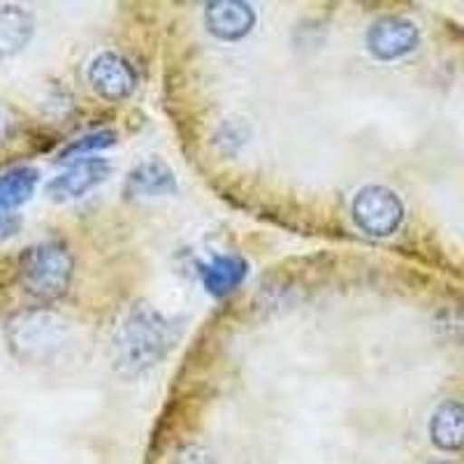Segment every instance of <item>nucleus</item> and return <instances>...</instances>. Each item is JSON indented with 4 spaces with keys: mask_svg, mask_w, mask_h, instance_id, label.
I'll list each match as a JSON object with an SVG mask.
<instances>
[{
    "mask_svg": "<svg viewBox=\"0 0 464 464\" xmlns=\"http://www.w3.org/2000/svg\"><path fill=\"white\" fill-rule=\"evenodd\" d=\"M179 342V327L149 302H135L111 333V367L126 379L144 374Z\"/></svg>",
    "mask_w": 464,
    "mask_h": 464,
    "instance_id": "f257e3e1",
    "label": "nucleus"
},
{
    "mask_svg": "<svg viewBox=\"0 0 464 464\" xmlns=\"http://www.w3.org/2000/svg\"><path fill=\"white\" fill-rule=\"evenodd\" d=\"M74 275V258L63 242H40L28 246L19 258V281L37 302L63 297Z\"/></svg>",
    "mask_w": 464,
    "mask_h": 464,
    "instance_id": "f03ea898",
    "label": "nucleus"
},
{
    "mask_svg": "<svg viewBox=\"0 0 464 464\" xmlns=\"http://www.w3.org/2000/svg\"><path fill=\"white\" fill-rule=\"evenodd\" d=\"M10 351L26 362H47L68 343L70 327L49 312H24L10 318L5 330Z\"/></svg>",
    "mask_w": 464,
    "mask_h": 464,
    "instance_id": "7ed1b4c3",
    "label": "nucleus"
},
{
    "mask_svg": "<svg viewBox=\"0 0 464 464\" xmlns=\"http://www.w3.org/2000/svg\"><path fill=\"white\" fill-rule=\"evenodd\" d=\"M353 221L372 237H391L404 221V202L388 186H364L353 198Z\"/></svg>",
    "mask_w": 464,
    "mask_h": 464,
    "instance_id": "20e7f679",
    "label": "nucleus"
},
{
    "mask_svg": "<svg viewBox=\"0 0 464 464\" xmlns=\"http://www.w3.org/2000/svg\"><path fill=\"white\" fill-rule=\"evenodd\" d=\"M89 84L101 98L119 102L130 98L138 86V72L128 58L116 52H101L89 63Z\"/></svg>",
    "mask_w": 464,
    "mask_h": 464,
    "instance_id": "39448f33",
    "label": "nucleus"
},
{
    "mask_svg": "<svg viewBox=\"0 0 464 464\" xmlns=\"http://www.w3.org/2000/svg\"><path fill=\"white\" fill-rule=\"evenodd\" d=\"M420 43V31L404 16H383L367 31V47L379 61H397Z\"/></svg>",
    "mask_w": 464,
    "mask_h": 464,
    "instance_id": "423d86ee",
    "label": "nucleus"
},
{
    "mask_svg": "<svg viewBox=\"0 0 464 464\" xmlns=\"http://www.w3.org/2000/svg\"><path fill=\"white\" fill-rule=\"evenodd\" d=\"M111 165L105 159H82L47 184V196L53 202L80 200L86 193L110 179Z\"/></svg>",
    "mask_w": 464,
    "mask_h": 464,
    "instance_id": "0eeeda50",
    "label": "nucleus"
},
{
    "mask_svg": "<svg viewBox=\"0 0 464 464\" xmlns=\"http://www.w3.org/2000/svg\"><path fill=\"white\" fill-rule=\"evenodd\" d=\"M205 26L223 43H237L254 31V7L239 0H214L205 7Z\"/></svg>",
    "mask_w": 464,
    "mask_h": 464,
    "instance_id": "6e6552de",
    "label": "nucleus"
},
{
    "mask_svg": "<svg viewBox=\"0 0 464 464\" xmlns=\"http://www.w3.org/2000/svg\"><path fill=\"white\" fill-rule=\"evenodd\" d=\"M35 33V19L31 12L14 3L0 5V65L19 56Z\"/></svg>",
    "mask_w": 464,
    "mask_h": 464,
    "instance_id": "1a4fd4ad",
    "label": "nucleus"
},
{
    "mask_svg": "<svg viewBox=\"0 0 464 464\" xmlns=\"http://www.w3.org/2000/svg\"><path fill=\"white\" fill-rule=\"evenodd\" d=\"M177 190V177L172 168L160 159H147L138 163L126 177V193L130 196H168Z\"/></svg>",
    "mask_w": 464,
    "mask_h": 464,
    "instance_id": "9d476101",
    "label": "nucleus"
},
{
    "mask_svg": "<svg viewBox=\"0 0 464 464\" xmlns=\"http://www.w3.org/2000/svg\"><path fill=\"white\" fill-rule=\"evenodd\" d=\"M430 439L439 450L458 453L464 449V404L446 400L437 406L430 420Z\"/></svg>",
    "mask_w": 464,
    "mask_h": 464,
    "instance_id": "9b49d317",
    "label": "nucleus"
},
{
    "mask_svg": "<svg viewBox=\"0 0 464 464\" xmlns=\"http://www.w3.org/2000/svg\"><path fill=\"white\" fill-rule=\"evenodd\" d=\"M205 290L214 297H226L242 285L248 275V263L239 256H217L200 269Z\"/></svg>",
    "mask_w": 464,
    "mask_h": 464,
    "instance_id": "f8f14e48",
    "label": "nucleus"
},
{
    "mask_svg": "<svg viewBox=\"0 0 464 464\" xmlns=\"http://www.w3.org/2000/svg\"><path fill=\"white\" fill-rule=\"evenodd\" d=\"M40 181V172L35 168H12L0 174V209L14 211L26 205L33 198Z\"/></svg>",
    "mask_w": 464,
    "mask_h": 464,
    "instance_id": "ddd939ff",
    "label": "nucleus"
},
{
    "mask_svg": "<svg viewBox=\"0 0 464 464\" xmlns=\"http://www.w3.org/2000/svg\"><path fill=\"white\" fill-rule=\"evenodd\" d=\"M116 132L114 130H95L86 132L82 138L72 140L63 151L58 153V160H70V159H80V156H91V153H98L102 149H110L116 144Z\"/></svg>",
    "mask_w": 464,
    "mask_h": 464,
    "instance_id": "4468645a",
    "label": "nucleus"
},
{
    "mask_svg": "<svg viewBox=\"0 0 464 464\" xmlns=\"http://www.w3.org/2000/svg\"><path fill=\"white\" fill-rule=\"evenodd\" d=\"M19 230H22V217L14 211L0 209V242L14 237Z\"/></svg>",
    "mask_w": 464,
    "mask_h": 464,
    "instance_id": "2eb2a0df",
    "label": "nucleus"
},
{
    "mask_svg": "<svg viewBox=\"0 0 464 464\" xmlns=\"http://www.w3.org/2000/svg\"><path fill=\"white\" fill-rule=\"evenodd\" d=\"M7 128V119H5V110H3V107H0V132L5 130Z\"/></svg>",
    "mask_w": 464,
    "mask_h": 464,
    "instance_id": "dca6fc26",
    "label": "nucleus"
},
{
    "mask_svg": "<svg viewBox=\"0 0 464 464\" xmlns=\"http://www.w3.org/2000/svg\"><path fill=\"white\" fill-rule=\"evenodd\" d=\"M430 464H450V462H430Z\"/></svg>",
    "mask_w": 464,
    "mask_h": 464,
    "instance_id": "f3484780",
    "label": "nucleus"
}]
</instances>
